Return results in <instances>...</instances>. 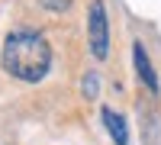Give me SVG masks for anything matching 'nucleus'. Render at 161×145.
<instances>
[{
	"label": "nucleus",
	"mask_w": 161,
	"mask_h": 145,
	"mask_svg": "<svg viewBox=\"0 0 161 145\" xmlns=\"http://www.w3.org/2000/svg\"><path fill=\"white\" fill-rule=\"evenodd\" d=\"M100 120H103L106 132H110V139H113L116 145H129V126H126V120H123L116 110L103 107V110H100Z\"/></svg>",
	"instance_id": "obj_3"
},
{
	"label": "nucleus",
	"mask_w": 161,
	"mask_h": 145,
	"mask_svg": "<svg viewBox=\"0 0 161 145\" xmlns=\"http://www.w3.org/2000/svg\"><path fill=\"white\" fill-rule=\"evenodd\" d=\"M132 61H136L139 81L148 87V90H158V74H155V68H152L148 55H145V45H142V42H136V45H132Z\"/></svg>",
	"instance_id": "obj_4"
},
{
	"label": "nucleus",
	"mask_w": 161,
	"mask_h": 145,
	"mask_svg": "<svg viewBox=\"0 0 161 145\" xmlns=\"http://www.w3.org/2000/svg\"><path fill=\"white\" fill-rule=\"evenodd\" d=\"M87 45H90V55L100 61L110 55V20H106L103 0H93L87 10Z\"/></svg>",
	"instance_id": "obj_2"
},
{
	"label": "nucleus",
	"mask_w": 161,
	"mask_h": 145,
	"mask_svg": "<svg viewBox=\"0 0 161 145\" xmlns=\"http://www.w3.org/2000/svg\"><path fill=\"white\" fill-rule=\"evenodd\" d=\"M39 3H42L45 10H52V13H64L71 7V0H39Z\"/></svg>",
	"instance_id": "obj_6"
},
{
	"label": "nucleus",
	"mask_w": 161,
	"mask_h": 145,
	"mask_svg": "<svg viewBox=\"0 0 161 145\" xmlns=\"http://www.w3.org/2000/svg\"><path fill=\"white\" fill-rule=\"evenodd\" d=\"M0 64H3V71L10 77H16V81L39 84L52 71V45L45 42V36H39L32 29H13L3 39Z\"/></svg>",
	"instance_id": "obj_1"
},
{
	"label": "nucleus",
	"mask_w": 161,
	"mask_h": 145,
	"mask_svg": "<svg viewBox=\"0 0 161 145\" xmlns=\"http://www.w3.org/2000/svg\"><path fill=\"white\" fill-rule=\"evenodd\" d=\"M97 94H100V77H97V71H87L84 74V100H97Z\"/></svg>",
	"instance_id": "obj_5"
}]
</instances>
